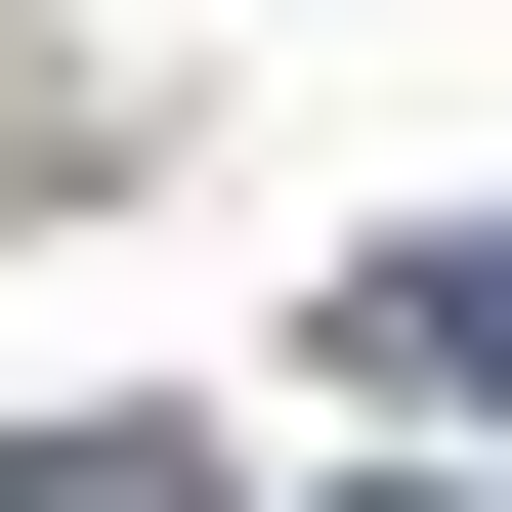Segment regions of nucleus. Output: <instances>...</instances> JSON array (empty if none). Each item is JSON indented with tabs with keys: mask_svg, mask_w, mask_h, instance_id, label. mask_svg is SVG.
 <instances>
[{
	"mask_svg": "<svg viewBox=\"0 0 512 512\" xmlns=\"http://www.w3.org/2000/svg\"><path fill=\"white\" fill-rule=\"evenodd\" d=\"M0 512H214V470H171V427H43V470H0Z\"/></svg>",
	"mask_w": 512,
	"mask_h": 512,
	"instance_id": "obj_1",
	"label": "nucleus"
},
{
	"mask_svg": "<svg viewBox=\"0 0 512 512\" xmlns=\"http://www.w3.org/2000/svg\"><path fill=\"white\" fill-rule=\"evenodd\" d=\"M384 342H427V384H512V256H427V299H384Z\"/></svg>",
	"mask_w": 512,
	"mask_h": 512,
	"instance_id": "obj_2",
	"label": "nucleus"
}]
</instances>
